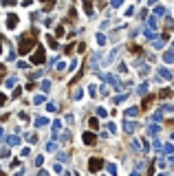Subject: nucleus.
<instances>
[{
    "instance_id": "obj_1",
    "label": "nucleus",
    "mask_w": 174,
    "mask_h": 176,
    "mask_svg": "<svg viewBox=\"0 0 174 176\" xmlns=\"http://www.w3.org/2000/svg\"><path fill=\"white\" fill-rule=\"evenodd\" d=\"M35 44V33H26L20 42V53H29V49Z\"/></svg>"
},
{
    "instance_id": "obj_2",
    "label": "nucleus",
    "mask_w": 174,
    "mask_h": 176,
    "mask_svg": "<svg viewBox=\"0 0 174 176\" xmlns=\"http://www.w3.org/2000/svg\"><path fill=\"white\" fill-rule=\"evenodd\" d=\"M99 167H102V159H97V156H95V159H90V163H88V170H90V172H97Z\"/></svg>"
},
{
    "instance_id": "obj_3",
    "label": "nucleus",
    "mask_w": 174,
    "mask_h": 176,
    "mask_svg": "<svg viewBox=\"0 0 174 176\" xmlns=\"http://www.w3.org/2000/svg\"><path fill=\"white\" fill-rule=\"evenodd\" d=\"M42 62H44V51L38 49V51H35V55H33V64H42Z\"/></svg>"
},
{
    "instance_id": "obj_4",
    "label": "nucleus",
    "mask_w": 174,
    "mask_h": 176,
    "mask_svg": "<svg viewBox=\"0 0 174 176\" xmlns=\"http://www.w3.org/2000/svg\"><path fill=\"white\" fill-rule=\"evenodd\" d=\"M84 143H86V145H93V143H95V136H93V134H84Z\"/></svg>"
},
{
    "instance_id": "obj_5",
    "label": "nucleus",
    "mask_w": 174,
    "mask_h": 176,
    "mask_svg": "<svg viewBox=\"0 0 174 176\" xmlns=\"http://www.w3.org/2000/svg\"><path fill=\"white\" fill-rule=\"evenodd\" d=\"M7 24H9V26H16V24H18V18H16V16H9V22H7Z\"/></svg>"
},
{
    "instance_id": "obj_6",
    "label": "nucleus",
    "mask_w": 174,
    "mask_h": 176,
    "mask_svg": "<svg viewBox=\"0 0 174 176\" xmlns=\"http://www.w3.org/2000/svg\"><path fill=\"white\" fill-rule=\"evenodd\" d=\"M152 99H154V97H145V101H143V108H150V104H152Z\"/></svg>"
},
{
    "instance_id": "obj_7",
    "label": "nucleus",
    "mask_w": 174,
    "mask_h": 176,
    "mask_svg": "<svg viewBox=\"0 0 174 176\" xmlns=\"http://www.w3.org/2000/svg\"><path fill=\"white\" fill-rule=\"evenodd\" d=\"M2 101H5V97H2V95H0V104H2Z\"/></svg>"
}]
</instances>
